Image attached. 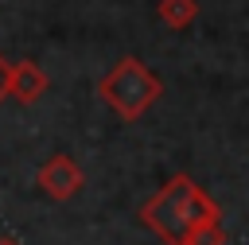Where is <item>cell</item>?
Here are the masks:
<instances>
[{"mask_svg": "<svg viewBox=\"0 0 249 245\" xmlns=\"http://www.w3.org/2000/svg\"><path fill=\"white\" fill-rule=\"evenodd\" d=\"M136 218H140V226H148L163 245H183L191 229L218 222L222 210H218V202H214L202 187H195L191 175L179 171V175H171V179L140 206Z\"/></svg>", "mask_w": 249, "mask_h": 245, "instance_id": "1", "label": "cell"}, {"mask_svg": "<svg viewBox=\"0 0 249 245\" xmlns=\"http://www.w3.org/2000/svg\"><path fill=\"white\" fill-rule=\"evenodd\" d=\"M101 101L121 117V121H140L163 93V82L140 62V58H121L109 74H101L97 82Z\"/></svg>", "mask_w": 249, "mask_h": 245, "instance_id": "2", "label": "cell"}, {"mask_svg": "<svg viewBox=\"0 0 249 245\" xmlns=\"http://www.w3.org/2000/svg\"><path fill=\"white\" fill-rule=\"evenodd\" d=\"M35 183H39V191H43L47 198L62 202V198H74V194L86 187V175H82V167H78L70 156H51V159L39 167Z\"/></svg>", "mask_w": 249, "mask_h": 245, "instance_id": "3", "label": "cell"}, {"mask_svg": "<svg viewBox=\"0 0 249 245\" xmlns=\"http://www.w3.org/2000/svg\"><path fill=\"white\" fill-rule=\"evenodd\" d=\"M47 86H51V78L43 74V66H39V62H31V58H19V62L12 66L8 93H12L19 105H35V101L47 93Z\"/></svg>", "mask_w": 249, "mask_h": 245, "instance_id": "4", "label": "cell"}, {"mask_svg": "<svg viewBox=\"0 0 249 245\" xmlns=\"http://www.w3.org/2000/svg\"><path fill=\"white\" fill-rule=\"evenodd\" d=\"M156 16H160L163 27L183 31V27L195 23V16H198V0H160V4H156Z\"/></svg>", "mask_w": 249, "mask_h": 245, "instance_id": "5", "label": "cell"}, {"mask_svg": "<svg viewBox=\"0 0 249 245\" xmlns=\"http://www.w3.org/2000/svg\"><path fill=\"white\" fill-rule=\"evenodd\" d=\"M183 245H226V229H222V222L198 226V229H191V233H187V241H183Z\"/></svg>", "mask_w": 249, "mask_h": 245, "instance_id": "6", "label": "cell"}, {"mask_svg": "<svg viewBox=\"0 0 249 245\" xmlns=\"http://www.w3.org/2000/svg\"><path fill=\"white\" fill-rule=\"evenodd\" d=\"M8 78H12V62L0 54V101H4V97H12V93H8Z\"/></svg>", "mask_w": 249, "mask_h": 245, "instance_id": "7", "label": "cell"}, {"mask_svg": "<svg viewBox=\"0 0 249 245\" xmlns=\"http://www.w3.org/2000/svg\"><path fill=\"white\" fill-rule=\"evenodd\" d=\"M0 245H16V241H12V237H0Z\"/></svg>", "mask_w": 249, "mask_h": 245, "instance_id": "8", "label": "cell"}]
</instances>
